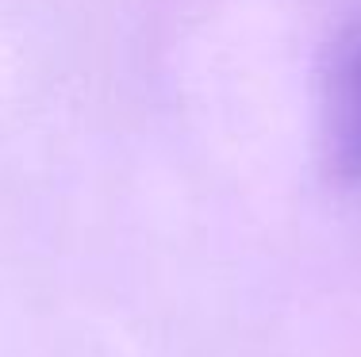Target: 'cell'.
<instances>
[{"mask_svg": "<svg viewBox=\"0 0 361 357\" xmlns=\"http://www.w3.org/2000/svg\"><path fill=\"white\" fill-rule=\"evenodd\" d=\"M323 104L334 158L361 181V20L350 23L331 50Z\"/></svg>", "mask_w": 361, "mask_h": 357, "instance_id": "1", "label": "cell"}]
</instances>
